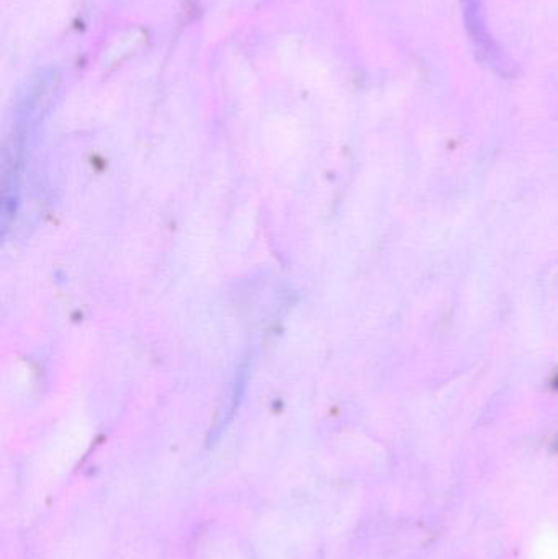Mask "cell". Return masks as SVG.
Returning <instances> with one entry per match:
<instances>
[{
	"mask_svg": "<svg viewBox=\"0 0 558 559\" xmlns=\"http://www.w3.org/2000/svg\"><path fill=\"white\" fill-rule=\"evenodd\" d=\"M465 22H467L468 33L474 39L480 55L500 71H508L510 62L503 58V52L497 48L494 39L488 35L487 25H485L484 0H464Z\"/></svg>",
	"mask_w": 558,
	"mask_h": 559,
	"instance_id": "obj_1",
	"label": "cell"
}]
</instances>
